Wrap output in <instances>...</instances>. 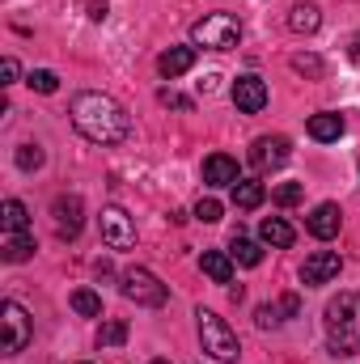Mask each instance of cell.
Instances as JSON below:
<instances>
[{
	"label": "cell",
	"instance_id": "cell-1",
	"mask_svg": "<svg viewBox=\"0 0 360 364\" xmlns=\"http://www.w3.org/2000/svg\"><path fill=\"white\" fill-rule=\"evenodd\" d=\"M68 114H73V127L90 140V144H123L127 136H132V119H127V110L110 97V93H97V90H85L73 97V106H68Z\"/></svg>",
	"mask_w": 360,
	"mask_h": 364
},
{
	"label": "cell",
	"instance_id": "cell-2",
	"mask_svg": "<svg viewBox=\"0 0 360 364\" xmlns=\"http://www.w3.org/2000/svg\"><path fill=\"white\" fill-rule=\"evenodd\" d=\"M327 348L331 356H356L360 352V292H339L327 305Z\"/></svg>",
	"mask_w": 360,
	"mask_h": 364
},
{
	"label": "cell",
	"instance_id": "cell-3",
	"mask_svg": "<svg viewBox=\"0 0 360 364\" xmlns=\"http://www.w3.org/2000/svg\"><path fill=\"white\" fill-rule=\"evenodd\" d=\"M195 318H199V343H203V352L221 364H238L242 348H238V335L229 331V322L216 318L212 309H199Z\"/></svg>",
	"mask_w": 360,
	"mask_h": 364
},
{
	"label": "cell",
	"instance_id": "cell-4",
	"mask_svg": "<svg viewBox=\"0 0 360 364\" xmlns=\"http://www.w3.org/2000/svg\"><path fill=\"white\" fill-rule=\"evenodd\" d=\"M191 38H195V47L229 51V47H238V43H242V21H238L233 13H208L203 21H195Z\"/></svg>",
	"mask_w": 360,
	"mask_h": 364
},
{
	"label": "cell",
	"instance_id": "cell-5",
	"mask_svg": "<svg viewBox=\"0 0 360 364\" xmlns=\"http://www.w3.org/2000/svg\"><path fill=\"white\" fill-rule=\"evenodd\" d=\"M123 296L136 301V305L157 309V305H166V284L149 272V267H127L123 272Z\"/></svg>",
	"mask_w": 360,
	"mask_h": 364
},
{
	"label": "cell",
	"instance_id": "cell-6",
	"mask_svg": "<svg viewBox=\"0 0 360 364\" xmlns=\"http://www.w3.org/2000/svg\"><path fill=\"white\" fill-rule=\"evenodd\" d=\"M97 229H102V242L110 250H132L136 246V225H132V216L123 208H102Z\"/></svg>",
	"mask_w": 360,
	"mask_h": 364
},
{
	"label": "cell",
	"instance_id": "cell-7",
	"mask_svg": "<svg viewBox=\"0 0 360 364\" xmlns=\"http://www.w3.org/2000/svg\"><path fill=\"white\" fill-rule=\"evenodd\" d=\"M0 314H4V356H13V352H21L34 339V326H30V314L17 301H4Z\"/></svg>",
	"mask_w": 360,
	"mask_h": 364
},
{
	"label": "cell",
	"instance_id": "cell-8",
	"mask_svg": "<svg viewBox=\"0 0 360 364\" xmlns=\"http://www.w3.org/2000/svg\"><path fill=\"white\" fill-rule=\"evenodd\" d=\"M51 220H55V237H60V242H73V237L81 233V220H85L81 195H55V203H51Z\"/></svg>",
	"mask_w": 360,
	"mask_h": 364
},
{
	"label": "cell",
	"instance_id": "cell-9",
	"mask_svg": "<svg viewBox=\"0 0 360 364\" xmlns=\"http://www.w3.org/2000/svg\"><path fill=\"white\" fill-rule=\"evenodd\" d=\"M288 153H292L288 136H259V140L250 144V166L268 174V170H280V166L288 161Z\"/></svg>",
	"mask_w": 360,
	"mask_h": 364
},
{
	"label": "cell",
	"instance_id": "cell-10",
	"mask_svg": "<svg viewBox=\"0 0 360 364\" xmlns=\"http://www.w3.org/2000/svg\"><path fill=\"white\" fill-rule=\"evenodd\" d=\"M339 272H344V259H339L335 250H314V255L301 263V284L318 288V284H331Z\"/></svg>",
	"mask_w": 360,
	"mask_h": 364
},
{
	"label": "cell",
	"instance_id": "cell-11",
	"mask_svg": "<svg viewBox=\"0 0 360 364\" xmlns=\"http://www.w3.org/2000/svg\"><path fill=\"white\" fill-rule=\"evenodd\" d=\"M229 97H233V106H238L242 114H259V110L268 106V85H263L259 77H238L233 90H229Z\"/></svg>",
	"mask_w": 360,
	"mask_h": 364
},
{
	"label": "cell",
	"instance_id": "cell-12",
	"mask_svg": "<svg viewBox=\"0 0 360 364\" xmlns=\"http://www.w3.org/2000/svg\"><path fill=\"white\" fill-rule=\"evenodd\" d=\"M339 225H344V212H339V203H318V208L309 212V220H305V229H309L318 242H331V237L339 233Z\"/></svg>",
	"mask_w": 360,
	"mask_h": 364
},
{
	"label": "cell",
	"instance_id": "cell-13",
	"mask_svg": "<svg viewBox=\"0 0 360 364\" xmlns=\"http://www.w3.org/2000/svg\"><path fill=\"white\" fill-rule=\"evenodd\" d=\"M238 178H242V174H238V161H233L229 153H212V157L203 161V186H233Z\"/></svg>",
	"mask_w": 360,
	"mask_h": 364
},
{
	"label": "cell",
	"instance_id": "cell-14",
	"mask_svg": "<svg viewBox=\"0 0 360 364\" xmlns=\"http://www.w3.org/2000/svg\"><path fill=\"white\" fill-rule=\"evenodd\" d=\"M195 68V47H170V51H162V60H157V73L166 77V81H174L182 73H191Z\"/></svg>",
	"mask_w": 360,
	"mask_h": 364
},
{
	"label": "cell",
	"instance_id": "cell-15",
	"mask_svg": "<svg viewBox=\"0 0 360 364\" xmlns=\"http://www.w3.org/2000/svg\"><path fill=\"white\" fill-rule=\"evenodd\" d=\"M199 272L208 275L212 284H233V255H225V250H203V255H199Z\"/></svg>",
	"mask_w": 360,
	"mask_h": 364
},
{
	"label": "cell",
	"instance_id": "cell-16",
	"mask_svg": "<svg viewBox=\"0 0 360 364\" xmlns=\"http://www.w3.org/2000/svg\"><path fill=\"white\" fill-rule=\"evenodd\" d=\"M259 237H263L268 246H275V250H288V246L297 242V229H292L284 216H268V220L259 225Z\"/></svg>",
	"mask_w": 360,
	"mask_h": 364
},
{
	"label": "cell",
	"instance_id": "cell-17",
	"mask_svg": "<svg viewBox=\"0 0 360 364\" xmlns=\"http://www.w3.org/2000/svg\"><path fill=\"white\" fill-rule=\"evenodd\" d=\"M309 136L322 140V144L339 140V136H344V114H335V110H318V114L309 119Z\"/></svg>",
	"mask_w": 360,
	"mask_h": 364
},
{
	"label": "cell",
	"instance_id": "cell-18",
	"mask_svg": "<svg viewBox=\"0 0 360 364\" xmlns=\"http://www.w3.org/2000/svg\"><path fill=\"white\" fill-rule=\"evenodd\" d=\"M0 229H4V233H30V212H26L21 199H4V208H0Z\"/></svg>",
	"mask_w": 360,
	"mask_h": 364
},
{
	"label": "cell",
	"instance_id": "cell-19",
	"mask_svg": "<svg viewBox=\"0 0 360 364\" xmlns=\"http://www.w3.org/2000/svg\"><path fill=\"white\" fill-rule=\"evenodd\" d=\"M34 255V237L30 233H4V242H0V259L4 263H26Z\"/></svg>",
	"mask_w": 360,
	"mask_h": 364
},
{
	"label": "cell",
	"instance_id": "cell-20",
	"mask_svg": "<svg viewBox=\"0 0 360 364\" xmlns=\"http://www.w3.org/2000/svg\"><path fill=\"white\" fill-rule=\"evenodd\" d=\"M263 199H268V186H263L259 178H238L233 182V203H238V208L250 212V208H259Z\"/></svg>",
	"mask_w": 360,
	"mask_h": 364
},
{
	"label": "cell",
	"instance_id": "cell-21",
	"mask_svg": "<svg viewBox=\"0 0 360 364\" xmlns=\"http://www.w3.org/2000/svg\"><path fill=\"white\" fill-rule=\"evenodd\" d=\"M318 26H322L318 4H292V13H288V30L292 34H314Z\"/></svg>",
	"mask_w": 360,
	"mask_h": 364
},
{
	"label": "cell",
	"instance_id": "cell-22",
	"mask_svg": "<svg viewBox=\"0 0 360 364\" xmlns=\"http://www.w3.org/2000/svg\"><path fill=\"white\" fill-rule=\"evenodd\" d=\"M229 255H233L242 267H259V263H263V250H259V242H250V237H242V233H233V246H229Z\"/></svg>",
	"mask_w": 360,
	"mask_h": 364
},
{
	"label": "cell",
	"instance_id": "cell-23",
	"mask_svg": "<svg viewBox=\"0 0 360 364\" xmlns=\"http://www.w3.org/2000/svg\"><path fill=\"white\" fill-rule=\"evenodd\" d=\"M73 309H77L81 318H97V314H102V296H97L93 288H77V292H73Z\"/></svg>",
	"mask_w": 360,
	"mask_h": 364
},
{
	"label": "cell",
	"instance_id": "cell-24",
	"mask_svg": "<svg viewBox=\"0 0 360 364\" xmlns=\"http://www.w3.org/2000/svg\"><path fill=\"white\" fill-rule=\"evenodd\" d=\"M97 343H102V348H119V343H127V322H119V318L106 322V326L97 331Z\"/></svg>",
	"mask_w": 360,
	"mask_h": 364
},
{
	"label": "cell",
	"instance_id": "cell-25",
	"mask_svg": "<svg viewBox=\"0 0 360 364\" xmlns=\"http://www.w3.org/2000/svg\"><path fill=\"white\" fill-rule=\"evenodd\" d=\"M26 81H30V90H38V93H55L60 90V77H55L51 68H34Z\"/></svg>",
	"mask_w": 360,
	"mask_h": 364
},
{
	"label": "cell",
	"instance_id": "cell-26",
	"mask_svg": "<svg viewBox=\"0 0 360 364\" xmlns=\"http://www.w3.org/2000/svg\"><path fill=\"white\" fill-rule=\"evenodd\" d=\"M43 166V149L38 144H21L17 149V170H38Z\"/></svg>",
	"mask_w": 360,
	"mask_h": 364
},
{
	"label": "cell",
	"instance_id": "cell-27",
	"mask_svg": "<svg viewBox=\"0 0 360 364\" xmlns=\"http://www.w3.org/2000/svg\"><path fill=\"white\" fill-rule=\"evenodd\" d=\"M271 199H275L280 208H292V203H301V182H284V186H275V191H271Z\"/></svg>",
	"mask_w": 360,
	"mask_h": 364
},
{
	"label": "cell",
	"instance_id": "cell-28",
	"mask_svg": "<svg viewBox=\"0 0 360 364\" xmlns=\"http://www.w3.org/2000/svg\"><path fill=\"white\" fill-rule=\"evenodd\" d=\"M195 220L216 225V220H221V203H216V199H199V203H195Z\"/></svg>",
	"mask_w": 360,
	"mask_h": 364
},
{
	"label": "cell",
	"instance_id": "cell-29",
	"mask_svg": "<svg viewBox=\"0 0 360 364\" xmlns=\"http://www.w3.org/2000/svg\"><path fill=\"white\" fill-rule=\"evenodd\" d=\"M280 314H284L280 305H259V309H255V322H259V326L268 331V326H280V322H284Z\"/></svg>",
	"mask_w": 360,
	"mask_h": 364
},
{
	"label": "cell",
	"instance_id": "cell-30",
	"mask_svg": "<svg viewBox=\"0 0 360 364\" xmlns=\"http://www.w3.org/2000/svg\"><path fill=\"white\" fill-rule=\"evenodd\" d=\"M157 102H162V106H174V110H191V97H182V93H174V90H162Z\"/></svg>",
	"mask_w": 360,
	"mask_h": 364
},
{
	"label": "cell",
	"instance_id": "cell-31",
	"mask_svg": "<svg viewBox=\"0 0 360 364\" xmlns=\"http://www.w3.org/2000/svg\"><path fill=\"white\" fill-rule=\"evenodd\" d=\"M292 68H297V73H314V77L322 73V64H318L314 55H297V60H292Z\"/></svg>",
	"mask_w": 360,
	"mask_h": 364
},
{
	"label": "cell",
	"instance_id": "cell-32",
	"mask_svg": "<svg viewBox=\"0 0 360 364\" xmlns=\"http://www.w3.org/2000/svg\"><path fill=\"white\" fill-rule=\"evenodd\" d=\"M85 9H90L93 21H102V17H106V0H85Z\"/></svg>",
	"mask_w": 360,
	"mask_h": 364
},
{
	"label": "cell",
	"instance_id": "cell-33",
	"mask_svg": "<svg viewBox=\"0 0 360 364\" xmlns=\"http://www.w3.org/2000/svg\"><path fill=\"white\" fill-rule=\"evenodd\" d=\"M17 73H21V68H17V60L9 55V60H4V85H13V81H17Z\"/></svg>",
	"mask_w": 360,
	"mask_h": 364
},
{
	"label": "cell",
	"instance_id": "cell-34",
	"mask_svg": "<svg viewBox=\"0 0 360 364\" xmlns=\"http://www.w3.org/2000/svg\"><path fill=\"white\" fill-rule=\"evenodd\" d=\"M280 309H284V314H288V318H292V314H297V309H301V301H297V296H292V292H288V296H284V301H280Z\"/></svg>",
	"mask_w": 360,
	"mask_h": 364
},
{
	"label": "cell",
	"instance_id": "cell-35",
	"mask_svg": "<svg viewBox=\"0 0 360 364\" xmlns=\"http://www.w3.org/2000/svg\"><path fill=\"white\" fill-rule=\"evenodd\" d=\"M348 55H352V60H356V64H360V34H356V38H352V51H348Z\"/></svg>",
	"mask_w": 360,
	"mask_h": 364
},
{
	"label": "cell",
	"instance_id": "cell-36",
	"mask_svg": "<svg viewBox=\"0 0 360 364\" xmlns=\"http://www.w3.org/2000/svg\"><path fill=\"white\" fill-rule=\"evenodd\" d=\"M153 364H170V360H153Z\"/></svg>",
	"mask_w": 360,
	"mask_h": 364
},
{
	"label": "cell",
	"instance_id": "cell-37",
	"mask_svg": "<svg viewBox=\"0 0 360 364\" xmlns=\"http://www.w3.org/2000/svg\"><path fill=\"white\" fill-rule=\"evenodd\" d=\"M85 364H90V360H85Z\"/></svg>",
	"mask_w": 360,
	"mask_h": 364
}]
</instances>
